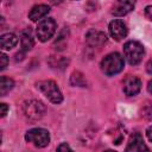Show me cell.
<instances>
[{
    "instance_id": "obj_10",
    "label": "cell",
    "mask_w": 152,
    "mask_h": 152,
    "mask_svg": "<svg viewBox=\"0 0 152 152\" xmlns=\"http://www.w3.org/2000/svg\"><path fill=\"white\" fill-rule=\"evenodd\" d=\"M86 40L90 46H101L107 42V36L101 32V31H96V30H90L87 36H86Z\"/></svg>"
},
{
    "instance_id": "obj_12",
    "label": "cell",
    "mask_w": 152,
    "mask_h": 152,
    "mask_svg": "<svg viewBox=\"0 0 152 152\" xmlns=\"http://www.w3.org/2000/svg\"><path fill=\"white\" fill-rule=\"evenodd\" d=\"M50 12V7L45 4H39V5H36L31 8L30 13H28V18L32 20V21H38L39 19L44 18L48 13Z\"/></svg>"
},
{
    "instance_id": "obj_4",
    "label": "cell",
    "mask_w": 152,
    "mask_h": 152,
    "mask_svg": "<svg viewBox=\"0 0 152 152\" xmlns=\"http://www.w3.org/2000/svg\"><path fill=\"white\" fill-rule=\"evenodd\" d=\"M23 113H24L25 118L28 119L30 121H37L44 115L45 106L43 104V102H40L38 100H30V101L24 102Z\"/></svg>"
},
{
    "instance_id": "obj_6",
    "label": "cell",
    "mask_w": 152,
    "mask_h": 152,
    "mask_svg": "<svg viewBox=\"0 0 152 152\" xmlns=\"http://www.w3.org/2000/svg\"><path fill=\"white\" fill-rule=\"evenodd\" d=\"M56 21L52 18L43 19L37 26V37L40 42L49 40L56 32Z\"/></svg>"
},
{
    "instance_id": "obj_16",
    "label": "cell",
    "mask_w": 152,
    "mask_h": 152,
    "mask_svg": "<svg viewBox=\"0 0 152 152\" xmlns=\"http://www.w3.org/2000/svg\"><path fill=\"white\" fill-rule=\"evenodd\" d=\"M13 86H14L13 80H11L10 77L2 76V77H1V82H0V95H1V96L6 95V94L13 88Z\"/></svg>"
},
{
    "instance_id": "obj_13",
    "label": "cell",
    "mask_w": 152,
    "mask_h": 152,
    "mask_svg": "<svg viewBox=\"0 0 152 152\" xmlns=\"http://www.w3.org/2000/svg\"><path fill=\"white\" fill-rule=\"evenodd\" d=\"M18 43V38L14 33H5L0 38V44L2 50H11Z\"/></svg>"
},
{
    "instance_id": "obj_14",
    "label": "cell",
    "mask_w": 152,
    "mask_h": 152,
    "mask_svg": "<svg viewBox=\"0 0 152 152\" xmlns=\"http://www.w3.org/2000/svg\"><path fill=\"white\" fill-rule=\"evenodd\" d=\"M48 63L52 69L64 70L66 68V65L69 64V59L63 56H50L48 59Z\"/></svg>"
},
{
    "instance_id": "obj_5",
    "label": "cell",
    "mask_w": 152,
    "mask_h": 152,
    "mask_svg": "<svg viewBox=\"0 0 152 152\" xmlns=\"http://www.w3.org/2000/svg\"><path fill=\"white\" fill-rule=\"evenodd\" d=\"M25 139L37 147H45L49 145L50 135L49 132L44 128H32L26 132Z\"/></svg>"
},
{
    "instance_id": "obj_2",
    "label": "cell",
    "mask_w": 152,
    "mask_h": 152,
    "mask_svg": "<svg viewBox=\"0 0 152 152\" xmlns=\"http://www.w3.org/2000/svg\"><path fill=\"white\" fill-rule=\"evenodd\" d=\"M37 88L48 97V100H50L52 103H61L63 101V95L57 86L56 82L51 81V80H46V81H40L37 83Z\"/></svg>"
},
{
    "instance_id": "obj_17",
    "label": "cell",
    "mask_w": 152,
    "mask_h": 152,
    "mask_svg": "<svg viewBox=\"0 0 152 152\" xmlns=\"http://www.w3.org/2000/svg\"><path fill=\"white\" fill-rule=\"evenodd\" d=\"M70 83L72 86H78V87H86V78L82 72L80 71H74L70 77Z\"/></svg>"
},
{
    "instance_id": "obj_20",
    "label": "cell",
    "mask_w": 152,
    "mask_h": 152,
    "mask_svg": "<svg viewBox=\"0 0 152 152\" xmlns=\"http://www.w3.org/2000/svg\"><path fill=\"white\" fill-rule=\"evenodd\" d=\"M7 62H8V58L6 55H1V70H4L6 66H7Z\"/></svg>"
},
{
    "instance_id": "obj_23",
    "label": "cell",
    "mask_w": 152,
    "mask_h": 152,
    "mask_svg": "<svg viewBox=\"0 0 152 152\" xmlns=\"http://www.w3.org/2000/svg\"><path fill=\"white\" fill-rule=\"evenodd\" d=\"M146 71L152 75V59H150L147 62V64H146Z\"/></svg>"
},
{
    "instance_id": "obj_9",
    "label": "cell",
    "mask_w": 152,
    "mask_h": 152,
    "mask_svg": "<svg viewBox=\"0 0 152 152\" xmlns=\"http://www.w3.org/2000/svg\"><path fill=\"white\" fill-rule=\"evenodd\" d=\"M109 33L115 40H121L127 36V27L121 20H113L109 24Z\"/></svg>"
},
{
    "instance_id": "obj_3",
    "label": "cell",
    "mask_w": 152,
    "mask_h": 152,
    "mask_svg": "<svg viewBox=\"0 0 152 152\" xmlns=\"http://www.w3.org/2000/svg\"><path fill=\"white\" fill-rule=\"evenodd\" d=\"M124 53H125L127 62L131 65H137L142 59L145 50H144V46L139 42L131 40L124 45Z\"/></svg>"
},
{
    "instance_id": "obj_11",
    "label": "cell",
    "mask_w": 152,
    "mask_h": 152,
    "mask_svg": "<svg viewBox=\"0 0 152 152\" xmlns=\"http://www.w3.org/2000/svg\"><path fill=\"white\" fill-rule=\"evenodd\" d=\"M134 7V2L133 1H116L114 2L113 7H112V14L121 17L127 14L128 12H131Z\"/></svg>"
},
{
    "instance_id": "obj_19",
    "label": "cell",
    "mask_w": 152,
    "mask_h": 152,
    "mask_svg": "<svg viewBox=\"0 0 152 152\" xmlns=\"http://www.w3.org/2000/svg\"><path fill=\"white\" fill-rule=\"evenodd\" d=\"M56 152H74L71 148H70V146L66 144V142H62L58 147H57V151Z\"/></svg>"
},
{
    "instance_id": "obj_7",
    "label": "cell",
    "mask_w": 152,
    "mask_h": 152,
    "mask_svg": "<svg viewBox=\"0 0 152 152\" xmlns=\"http://www.w3.org/2000/svg\"><path fill=\"white\" fill-rule=\"evenodd\" d=\"M125 152H148V148L140 133H133L129 137Z\"/></svg>"
},
{
    "instance_id": "obj_24",
    "label": "cell",
    "mask_w": 152,
    "mask_h": 152,
    "mask_svg": "<svg viewBox=\"0 0 152 152\" xmlns=\"http://www.w3.org/2000/svg\"><path fill=\"white\" fill-rule=\"evenodd\" d=\"M146 134H147V138H148V140H150V141H152V126H150V127L147 128V131H146Z\"/></svg>"
},
{
    "instance_id": "obj_22",
    "label": "cell",
    "mask_w": 152,
    "mask_h": 152,
    "mask_svg": "<svg viewBox=\"0 0 152 152\" xmlns=\"http://www.w3.org/2000/svg\"><path fill=\"white\" fill-rule=\"evenodd\" d=\"M0 107H1V116H5V115L7 114L8 106H7L6 103H1V104H0Z\"/></svg>"
},
{
    "instance_id": "obj_21",
    "label": "cell",
    "mask_w": 152,
    "mask_h": 152,
    "mask_svg": "<svg viewBox=\"0 0 152 152\" xmlns=\"http://www.w3.org/2000/svg\"><path fill=\"white\" fill-rule=\"evenodd\" d=\"M145 15H146L150 20H152V6H147V7L145 8Z\"/></svg>"
},
{
    "instance_id": "obj_25",
    "label": "cell",
    "mask_w": 152,
    "mask_h": 152,
    "mask_svg": "<svg viewBox=\"0 0 152 152\" xmlns=\"http://www.w3.org/2000/svg\"><path fill=\"white\" fill-rule=\"evenodd\" d=\"M147 89H148V91L152 94V80L148 82V86H147Z\"/></svg>"
},
{
    "instance_id": "obj_18",
    "label": "cell",
    "mask_w": 152,
    "mask_h": 152,
    "mask_svg": "<svg viewBox=\"0 0 152 152\" xmlns=\"http://www.w3.org/2000/svg\"><path fill=\"white\" fill-rule=\"evenodd\" d=\"M142 116L145 119H147V120H152V103L144 107V109H142Z\"/></svg>"
},
{
    "instance_id": "obj_8",
    "label": "cell",
    "mask_w": 152,
    "mask_h": 152,
    "mask_svg": "<svg viewBox=\"0 0 152 152\" xmlns=\"http://www.w3.org/2000/svg\"><path fill=\"white\" fill-rule=\"evenodd\" d=\"M141 88V82L138 77L128 75L124 80V91L128 96H134L140 91Z\"/></svg>"
},
{
    "instance_id": "obj_26",
    "label": "cell",
    "mask_w": 152,
    "mask_h": 152,
    "mask_svg": "<svg viewBox=\"0 0 152 152\" xmlns=\"http://www.w3.org/2000/svg\"><path fill=\"white\" fill-rule=\"evenodd\" d=\"M104 152H116V151H113V150H107V151H104Z\"/></svg>"
},
{
    "instance_id": "obj_1",
    "label": "cell",
    "mask_w": 152,
    "mask_h": 152,
    "mask_svg": "<svg viewBox=\"0 0 152 152\" xmlns=\"http://www.w3.org/2000/svg\"><path fill=\"white\" fill-rule=\"evenodd\" d=\"M101 69L108 76L115 75V74L120 72L124 69V58L121 57L120 53L112 52V53L107 55L102 59V62H101Z\"/></svg>"
},
{
    "instance_id": "obj_15",
    "label": "cell",
    "mask_w": 152,
    "mask_h": 152,
    "mask_svg": "<svg viewBox=\"0 0 152 152\" xmlns=\"http://www.w3.org/2000/svg\"><path fill=\"white\" fill-rule=\"evenodd\" d=\"M21 48L24 51H28L33 48L34 45V40H33V37H32V33H31V30L27 28L25 31L21 32Z\"/></svg>"
}]
</instances>
